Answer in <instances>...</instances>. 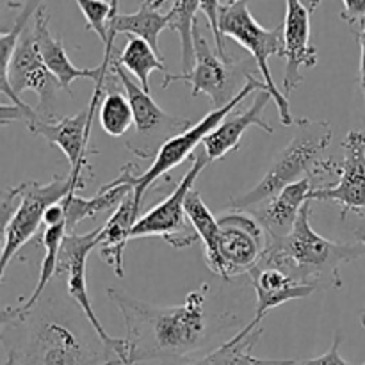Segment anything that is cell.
I'll return each mask as SVG.
<instances>
[{"instance_id": "cell-32", "label": "cell", "mask_w": 365, "mask_h": 365, "mask_svg": "<svg viewBox=\"0 0 365 365\" xmlns=\"http://www.w3.org/2000/svg\"><path fill=\"white\" fill-rule=\"evenodd\" d=\"M344 7L341 11V20L351 29L355 36L365 29V0H342Z\"/></svg>"}, {"instance_id": "cell-37", "label": "cell", "mask_w": 365, "mask_h": 365, "mask_svg": "<svg viewBox=\"0 0 365 365\" xmlns=\"http://www.w3.org/2000/svg\"><path fill=\"white\" fill-rule=\"evenodd\" d=\"M237 2H245V0H227L228 6H232V4H237ZM303 2H305L307 6L310 7V9L316 11L317 6H319V4H321V0H303Z\"/></svg>"}, {"instance_id": "cell-17", "label": "cell", "mask_w": 365, "mask_h": 365, "mask_svg": "<svg viewBox=\"0 0 365 365\" xmlns=\"http://www.w3.org/2000/svg\"><path fill=\"white\" fill-rule=\"evenodd\" d=\"M314 11L303 0H287L284 20V95L287 96L302 84V68L317 64V48L310 45V14Z\"/></svg>"}, {"instance_id": "cell-6", "label": "cell", "mask_w": 365, "mask_h": 365, "mask_svg": "<svg viewBox=\"0 0 365 365\" xmlns=\"http://www.w3.org/2000/svg\"><path fill=\"white\" fill-rule=\"evenodd\" d=\"M109 75L95 82V91L88 107L73 116H56L46 118L38 113V109H32L29 103H2L0 107V123L6 127L9 123H21L27 127L31 134L39 135L45 139L50 146H57L63 150L70 163L71 170H78L82 173H91L89 166V155H96V150H89V132L95 116L98 114L100 102L106 95V82Z\"/></svg>"}, {"instance_id": "cell-20", "label": "cell", "mask_w": 365, "mask_h": 365, "mask_svg": "<svg viewBox=\"0 0 365 365\" xmlns=\"http://www.w3.org/2000/svg\"><path fill=\"white\" fill-rule=\"evenodd\" d=\"M273 100V96L266 91V89H260L257 91V98L252 106L246 110L239 114H228L205 139H203V150L209 155L210 163L212 160L223 159L227 153L235 152V150L241 146L242 135L246 134L250 127H257L260 130H264L266 134H273V127L267 123L262 118L264 109H266L267 103Z\"/></svg>"}, {"instance_id": "cell-3", "label": "cell", "mask_w": 365, "mask_h": 365, "mask_svg": "<svg viewBox=\"0 0 365 365\" xmlns=\"http://www.w3.org/2000/svg\"><path fill=\"white\" fill-rule=\"evenodd\" d=\"M312 202L299 212L291 234L282 242L267 246L260 262L280 267L294 280L319 289H342L341 267L365 257L362 242H335L317 234L310 225Z\"/></svg>"}, {"instance_id": "cell-8", "label": "cell", "mask_w": 365, "mask_h": 365, "mask_svg": "<svg viewBox=\"0 0 365 365\" xmlns=\"http://www.w3.org/2000/svg\"><path fill=\"white\" fill-rule=\"evenodd\" d=\"M220 31L223 38L234 39L237 45L248 50L257 63V70L260 71L266 84L267 93L273 96V102L277 103L278 116L280 123L284 127H292L296 125V120L292 118L289 98L280 91L274 82L273 75L269 70V57L278 56L284 57V24H280L274 29H264L255 16L250 11L248 2L237 4H221L220 9Z\"/></svg>"}, {"instance_id": "cell-34", "label": "cell", "mask_w": 365, "mask_h": 365, "mask_svg": "<svg viewBox=\"0 0 365 365\" xmlns=\"http://www.w3.org/2000/svg\"><path fill=\"white\" fill-rule=\"evenodd\" d=\"M353 232H355L356 241L362 242L365 246V214H355V225H353ZM360 323L365 328V307L362 309V314H360Z\"/></svg>"}, {"instance_id": "cell-1", "label": "cell", "mask_w": 365, "mask_h": 365, "mask_svg": "<svg viewBox=\"0 0 365 365\" xmlns=\"http://www.w3.org/2000/svg\"><path fill=\"white\" fill-rule=\"evenodd\" d=\"M210 285L203 284L187 294L184 303L155 307L123 291L109 287L107 296L123 317L127 330L128 364L160 362L180 365L209 346L225 328V317H210Z\"/></svg>"}, {"instance_id": "cell-14", "label": "cell", "mask_w": 365, "mask_h": 365, "mask_svg": "<svg viewBox=\"0 0 365 365\" xmlns=\"http://www.w3.org/2000/svg\"><path fill=\"white\" fill-rule=\"evenodd\" d=\"M195 68L189 73H164L163 89L170 88L173 82H187L191 84V95H207L214 102L216 109L225 107L245 86H239L241 81V63L232 59H223L212 50L205 38L195 32Z\"/></svg>"}, {"instance_id": "cell-24", "label": "cell", "mask_w": 365, "mask_h": 365, "mask_svg": "<svg viewBox=\"0 0 365 365\" xmlns=\"http://www.w3.org/2000/svg\"><path fill=\"white\" fill-rule=\"evenodd\" d=\"M262 334L264 328L252 334L237 331L225 344L217 346L207 355L180 365H296L298 359H257L253 349L259 344Z\"/></svg>"}, {"instance_id": "cell-7", "label": "cell", "mask_w": 365, "mask_h": 365, "mask_svg": "<svg viewBox=\"0 0 365 365\" xmlns=\"http://www.w3.org/2000/svg\"><path fill=\"white\" fill-rule=\"evenodd\" d=\"M260 89H266V84L260 81H257L253 75H250L246 78V84L230 102L225 107H220V109H214L207 114L205 118L198 121L196 125H192L189 130L182 132V134L173 135V138L168 139L163 146L157 152L155 159L152 160L148 170L141 175H134L135 163L125 164L123 170L120 171L116 178L113 182L116 184H128L132 187V192H134V202L135 205L141 209V203L145 200L146 191L155 184L159 178H163L164 175L170 173L171 170H175L177 166H180L192 152L200 146V143H203V139L228 116L234 109H237L239 103L245 102L252 93L260 91ZM267 91V89H266Z\"/></svg>"}, {"instance_id": "cell-15", "label": "cell", "mask_w": 365, "mask_h": 365, "mask_svg": "<svg viewBox=\"0 0 365 365\" xmlns=\"http://www.w3.org/2000/svg\"><path fill=\"white\" fill-rule=\"evenodd\" d=\"M36 36V41H38L39 53L43 57V63L46 64L50 71L56 75L57 81L61 82V88L66 93L71 95V84H73L77 78H89L93 82H98L100 78L109 75V66L113 57L116 56V50H114V41H116V32L109 31V41L106 43V50H103V59L100 63V66L89 68H77L68 57L66 48H64V43L61 38H56L50 31V14L46 11L45 4L39 6V9L34 14V27H32Z\"/></svg>"}, {"instance_id": "cell-10", "label": "cell", "mask_w": 365, "mask_h": 365, "mask_svg": "<svg viewBox=\"0 0 365 365\" xmlns=\"http://www.w3.org/2000/svg\"><path fill=\"white\" fill-rule=\"evenodd\" d=\"M59 88L61 82L43 63L34 31L27 29L18 41L9 66L0 71V93L7 96L11 103L20 106L24 103L21 93L34 91L39 100L38 113L46 118H56L59 116L56 113Z\"/></svg>"}, {"instance_id": "cell-16", "label": "cell", "mask_w": 365, "mask_h": 365, "mask_svg": "<svg viewBox=\"0 0 365 365\" xmlns=\"http://www.w3.org/2000/svg\"><path fill=\"white\" fill-rule=\"evenodd\" d=\"M341 177L331 187L314 189L310 202H331L342 207V220L348 214H365V132L349 130L344 143Z\"/></svg>"}, {"instance_id": "cell-11", "label": "cell", "mask_w": 365, "mask_h": 365, "mask_svg": "<svg viewBox=\"0 0 365 365\" xmlns=\"http://www.w3.org/2000/svg\"><path fill=\"white\" fill-rule=\"evenodd\" d=\"M210 163L205 150L198 152L192 159L191 168L182 177L180 184L175 191L168 196L164 202L157 203L155 207L143 214L138 223L132 228V239L139 237H163L173 248H189L198 241V234L192 225L189 223L187 212H185V200L192 191L196 178L200 177L207 164Z\"/></svg>"}, {"instance_id": "cell-18", "label": "cell", "mask_w": 365, "mask_h": 365, "mask_svg": "<svg viewBox=\"0 0 365 365\" xmlns=\"http://www.w3.org/2000/svg\"><path fill=\"white\" fill-rule=\"evenodd\" d=\"M248 278L257 292V305L255 316L242 328V334H252V331L262 328L264 317L277 307L287 302H294V299L309 298L317 291L312 285H305L294 280L280 267L271 266L267 262H259V266L248 274Z\"/></svg>"}, {"instance_id": "cell-9", "label": "cell", "mask_w": 365, "mask_h": 365, "mask_svg": "<svg viewBox=\"0 0 365 365\" xmlns=\"http://www.w3.org/2000/svg\"><path fill=\"white\" fill-rule=\"evenodd\" d=\"M217 264L212 271L223 280L248 277L267 250V235L257 216L230 210L217 216Z\"/></svg>"}, {"instance_id": "cell-23", "label": "cell", "mask_w": 365, "mask_h": 365, "mask_svg": "<svg viewBox=\"0 0 365 365\" xmlns=\"http://www.w3.org/2000/svg\"><path fill=\"white\" fill-rule=\"evenodd\" d=\"M168 0H141L139 9L132 14H121L120 11H114L109 21V31L116 34H130L135 38H141L150 43L153 50L164 59L159 46V36L164 29L171 27V13H160V6Z\"/></svg>"}, {"instance_id": "cell-12", "label": "cell", "mask_w": 365, "mask_h": 365, "mask_svg": "<svg viewBox=\"0 0 365 365\" xmlns=\"http://www.w3.org/2000/svg\"><path fill=\"white\" fill-rule=\"evenodd\" d=\"M109 71L118 78L132 106L135 138H143L139 145L127 148L138 159H155L159 148L168 139L192 127V121L189 118H178L164 113L163 107L155 103L152 95L128 77L127 70L118 61V56H114L110 61Z\"/></svg>"}, {"instance_id": "cell-2", "label": "cell", "mask_w": 365, "mask_h": 365, "mask_svg": "<svg viewBox=\"0 0 365 365\" xmlns=\"http://www.w3.org/2000/svg\"><path fill=\"white\" fill-rule=\"evenodd\" d=\"M14 327H24V335L4 346L14 348L20 365H121L95 331L89 334L77 319L52 307L38 305Z\"/></svg>"}, {"instance_id": "cell-31", "label": "cell", "mask_w": 365, "mask_h": 365, "mask_svg": "<svg viewBox=\"0 0 365 365\" xmlns=\"http://www.w3.org/2000/svg\"><path fill=\"white\" fill-rule=\"evenodd\" d=\"M220 0H200V11L205 14L207 21H209V27L214 34V41H216L217 53L223 59H230V56L227 53V48H225V38L220 31Z\"/></svg>"}, {"instance_id": "cell-30", "label": "cell", "mask_w": 365, "mask_h": 365, "mask_svg": "<svg viewBox=\"0 0 365 365\" xmlns=\"http://www.w3.org/2000/svg\"><path fill=\"white\" fill-rule=\"evenodd\" d=\"M75 2L84 14L86 27L96 32L100 41L106 46V43L109 41L110 16H113L114 11H118L120 0H110V2H107V0H75Z\"/></svg>"}, {"instance_id": "cell-19", "label": "cell", "mask_w": 365, "mask_h": 365, "mask_svg": "<svg viewBox=\"0 0 365 365\" xmlns=\"http://www.w3.org/2000/svg\"><path fill=\"white\" fill-rule=\"evenodd\" d=\"M314 189H316V182L312 177H307L287 185L273 200L253 210L266 232L267 246L278 245L291 234L303 205L310 200Z\"/></svg>"}, {"instance_id": "cell-27", "label": "cell", "mask_w": 365, "mask_h": 365, "mask_svg": "<svg viewBox=\"0 0 365 365\" xmlns=\"http://www.w3.org/2000/svg\"><path fill=\"white\" fill-rule=\"evenodd\" d=\"M121 66L127 71H130L146 93H150V75L152 71H164L168 73L164 66V59L150 46L148 41L141 38H128L127 45L118 56Z\"/></svg>"}, {"instance_id": "cell-22", "label": "cell", "mask_w": 365, "mask_h": 365, "mask_svg": "<svg viewBox=\"0 0 365 365\" xmlns=\"http://www.w3.org/2000/svg\"><path fill=\"white\" fill-rule=\"evenodd\" d=\"M139 217H141V209L135 205L134 192H130L107 220V223L102 225L98 252L102 259L113 267L118 278L125 277V246L132 239V228Z\"/></svg>"}, {"instance_id": "cell-29", "label": "cell", "mask_w": 365, "mask_h": 365, "mask_svg": "<svg viewBox=\"0 0 365 365\" xmlns=\"http://www.w3.org/2000/svg\"><path fill=\"white\" fill-rule=\"evenodd\" d=\"M200 11V0H173L170 13L173 16L171 27L180 36L182 45V73H189L195 68V32L196 14Z\"/></svg>"}, {"instance_id": "cell-28", "label": "cell", "mask_w": 365, "mask_h": 365, "mask_svg": "<svg viewBox=\"0 0 365 365\" xmlns=\"http://www.w3.org/2000/svg\"><path fill=\"white\" fill-rule=\"evenodd\" d=\"M100 127L103 128L110 138H121L134 125V113L127 96L118 91L116 86L113 88V75L109 73L106 82V95L98 107Z\"/></svg>"}, {"instance_id": "cell-33", "label": "cell", "mask_w": 365, "mask_h": 365, "mask_svg": "<svg viewBox=\"0 0 365 365\" xmlns=\"http://www.w3.org/2000/svg\"><path fill=\"white\" fill-rule=\"evenodd\" d=\"M344 341L341 331H335L334 342H331V348L327 353H323L321 356H314V359H302L296 362V365H365V364H351L348 360L342 359L341 355V344Z\"/></svg>"}, {"instance_id": "cell-35", "label": "cell", "mask_w": 365, "mask_h": 365, "mask_svg": "<svg viewBox=\"0 0 365 365\" xmlns=\"http://www.w3.org/2000/svg\"><path fill=\"white\" fill-rule=\"evenodd\" d=\"M356 41L360 45V89H362L365 103V29L356 36Z\"/></svg>"}, {"instance_id": "cell-36", "label": "cell", "mask_w": 365, "mask_h": 365, "mask_svg": "<svg viewBox=\"0 0 365 365\" xmlns=\"http://www.w3.org/2000/svg\"><path fill=\"white\" fill-rule=\"evenodd\" d=\"M6 362H4V365H20V362H18V353L14 351V348H11V346H6Z\"/></svg>"}, {"instance_id": "cell-13", "label": "cell", "mask_w": 365, "mask_h": 365, "mask_svg": "<svg viewBox=\"0 0 365 365\" xmlns=\"http://www.w3.org/2000/svg\"><path fill=\"white\" fill-rule=\"evenodd\" d=\"M100 232L102 227L88 232V234H68L64 237L63 248H61L59 264H57V274L66 277V291L68 296L73 299L75 305L81 309L82 316L88 319L89 327L95 330V334L102 339L106 348L109 349L114 359L120 360L121 365L128 364V344L125 339L110 337L102 327L100 319L96 317L95 310L91 307V299L88 294V282H86V262H88L89 253L98 248Z\"/></svg>"}, {"instance_id": "cell-26", "label": "cell", "mask_w": 365, "mask_h": 365, "mask_svg": "<svg viewBox=\"0 0 365 365\" xmlns=\"http://www.w3.org/2000/svg\"><path fill=\"white\" fill-rule=\"evenodd\" d=\"M185 212H187L189 223L192 225L200 241L203 242L207 266L210 271H214L217 264V232H220L217 217L210 212L200 192L195 189L189 192L187 200H185Z\"/></svg>"}, {"instance_id": "cell-4", "label": "cell", "mask_w": 365, "mask_h": 365, "mask_svg": "<svg viewBox=\"0 0 365 365\" xmlns=\"http://www.w3.org/2000/svg\"><path fill=\"white\" fill-rule=\"evenodd\" d=\"M86 173L70 170V173L53 175L46 184L24 182L2 192L4 245L0 257V282L6 280L9 264L21 248L45 225V214L56 203L63 202L70 192H77L88 185Z\"/></svg>"}, {"instance_id": "cell-21", "label": "cell", "mask_w": 365, "mask_h": 365, "mask_svg": "<svg viewBox=\"0 0 365 365\" xmlns=\"http://www.w3.org/2000/svg\"><path fill=\"white\" fill-rule=\"evenodd\" d=\"M68 235V227L66 221L59 225H53V227H46L45 232L41 235V245H43V260H41V269H39L38 284H36L34 291L31 292L25 302H21L16 307H7L2 310V316H0V327H14V324H20L27 319L32 314V310L39 305L43 298V292H45L46 285L50 284L53 277L57 274V264H59V255L61 248H63L64 237Z\"/></svg>"}, {"instance_id": "cell-5", "label": "cell", "mask_w": 365, "mask_h": 365, "mask_svg": "<svg viewBox=\"0 0 365 365\" xmlns=\"http://www.w3.org/2000/svg\"><path fill=\"white\" fill-rule=\"evenodd\" d=\"M294 138L287 146L274 157L273 164L262 180L250 189L246 195L232 198L228 203L230 210H252L259 209L264 203L273 200L280 191L294 182L307 177L316 178L323 164V153L330 148L334 132L331 125L324 120L312 118H298L296 120Z\"/></svg>"}, {"instance_id": "cell-25", "label": "cell", "mask_w": 365, "mask_h": 365, "mask_svg": "<svg viewBox=\"0 0 365 365\" xmlns=\"http://www.w3.org/2000/svg\"><path fill=\"white\" fill-rule=\"evenodd\" d=\"M132 192L128 184H116L109 182L103 185L95 196L91 198H81L75 192H70L63 200L66 205V225L68 234H75V228L84 220L95 217L96 214L107 212V210H116L125 198Z\"/></svg>"}]
</instances>
